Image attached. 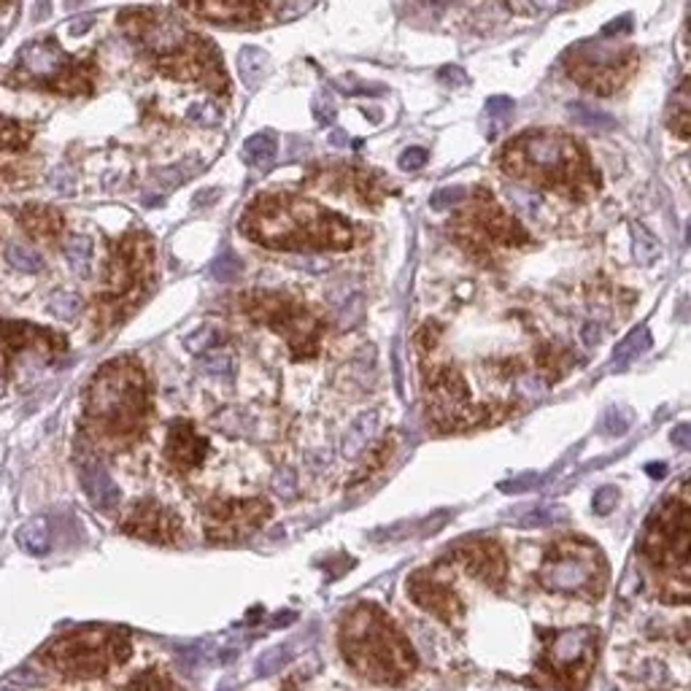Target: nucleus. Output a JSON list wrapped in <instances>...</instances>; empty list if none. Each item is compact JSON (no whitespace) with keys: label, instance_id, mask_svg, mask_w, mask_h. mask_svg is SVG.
Wrapping results in <instances>:
<instances>
[{"label":"nucleus","instance_id":"1","mask_svg":"<svg viewBox=\"0 0 691 691\" xmlns=\"http://www.w3.org/2000/svg\"><path fill=\"white\" fill-rule=\"evenodd\" d=\"M87 435L103 451L119 454L144 440L152 421V392L144 368L119 357L95 373L87 390Z\"/></svg>","mask_w":691,"mask_h":691},{"label":"nucleus","instance_id":"2","mask_svg":"<svg viewBox=\"0 0 691 691\" xmlns=\"http://www.w3.org/2000/svg\"><path fill=\"white\" fill-rule=\"evenodd\" d=\"M241 230L262 246L282 252H343L354 241L341 217L292 195H267L254 202Z\"/></svg>","mask_w":691,"mask_h":691},{"label":"nucleus","instance_id":"3","mask_svg":"<svg viewBox=\"0 0 691 691\" xmlns=\"http://www.w3.org/2000/svg\"><path fill=\"white\" fill-rule=\"evenodd\" d=\"M338 646L357 676L381 687H401L416 670L410 640L375 603H360L346 613L338 629Z\"/></svg>","mask_w":691,"mask_h":691},{"label":"nucleus","instance_id":"4","mask_svg":"<svg viewBox=\"0 0 691 691\" xmlns=\"http://www.w3.org/2000/svg\"><path fill=\"white\" fill-rule=\"evenodd\" d=\"M124 33L139 46L157 59L160 68L171 74L173 79L202 81L211 89L224 92L228 79H224L219 55L211 50L206 39L195 35L193 30L184 28L182 20L165 14V11H122Z\"/></svg>","mask_w":691,"mask_h":691},{"label":"nucleus","instance_id":"5","mask_svg":"<svg viewBox=\"0 0 691 691\" xmlns=\"http://www.w3.org/2000/svg\"><path fill=\"white\" fill-rule=\"evenodd\" d=\"M643 564L651 570L654 586L667 603L689 600V492L667 494L657 514L646 524L637 544Z\"/></svg>","mask_w":691,"mask_h":691},{"label":"nucleus","instance_id":"6","mask_svg":"<svg viewBox=\"0 0 691 691\" xmlns=\"http://www.w3.org/2000/svg\"><path fill=\"white\" fill-rule=\"evenodd\" d=\"M503 168L511 176L568 193H583L589 178H594L592 165L575 141L551 130H529L511 141L503 152Z\"/></svg>","mask_w":691,"mask_h":691},{"label":"nucleus","instance_id":"7","mask_svg":"<svg viewBox=\"0 0 691 691\" xmlns=\"http://www.w3.org/2000/svg\"><path fill=\"white\" fill-rule=\"evenodd\" d=\"M130 637L117 627H81L52 640L39 659L68 681H92L130 657Z\"/></svg>","mask_w":691,"mask_h":691},{"label":"nucleus","instance_id":"8","mask_svg":"<svg viewBox=\"0 0 691 691\" xmlns=\"http://www.w3.org/2000/svg\"><path fill=\"white\" fill-rule=\"evenodd\" d=\"M546 592L578 600H600L607 589V559L589 538H559L548 546L538 570Z\"/></svg>","mask_w":691,"mask_h":691},{"label":"nucleus","instance_id":"9","mask_svg":"<svg viewBox=\"0 0 691 691\" xmlns=\"http://www.w3.org/2000/svg\"><path fill=\"white\" fill-rule=\"evenodd\" d=\"M600 657V633L594 627L544 629L540 633L538 676L551 691H583Z\"/></svg>","mask_w":691,"mask_h":691},{"label":"nucleus","instance_id":"10","mask_svg":"<svg viewBox=\"0 0 691 691\" xmlns=\"http://www.w3.org/2000/svg\"><path fill=\"white\" fill-rule=\"evenodd\" d=\"M152 243L144 235H128L122 243H117L109 267H106V287L98 306L103 327L124 319L139 306L149 287V278H152Z\"/></svg>","mask_w":691,"mask_h":691},{"label":"nucleus","instance_id":"11","mask_svg":"<svg viewBox=\"0 0 691 691\" xmlns=\"http://www.w3.org/2000/svg\"><path fill=\"white\" fill-rule=\"evenodd\" d=\"M243 300L249 317L276 330L289 343L295 360H311L319 354L321 325L300 303L278 292H252Z\"/></svg>","mask_w":691,"mask_h":691},{"label":"nucleus","instance_id":"12","mask_svg":"<svg viewBox=\"0 0 691 691\" xmlns=\"http://www.w3.org/2000/svg\"><path fill=\"white\" fill-rule=\"evenodd\" d=\"M570 76L578 85L589 87L597 95H611L627 81L629 70L635 65V52L624 50V46L613 44H597V41H586L578 44L564 55Z\"/></svg>","mask_w":691,"mask_h":691},{"label":"nucleus","instance_id":"13","mask_svg":"<svg viewBox=\"0 0 691 691\" xmlns=\"http://www.w3.org/2000/svg\"><path fill=\"white\" fill-rule=\"evenodd\" d=\"M425 392L427 408L440 430H468V427L490 421L484 408H473L468 384L454 368H432V373L427 375Z\"/></svg>","mask_w":691,"mask_h":691},{"label":"nucleus","instance_id":"14","mask_svg":"<svg viewBox=\"0 0 691 691\" xmlns=\"http://www.w3.org/2000/svg\"><path fill=\"white\" fill-rule=\"evenodd\" d=\"M20 68L28 79L39 81L41 87L57 89V92H85L92 85L89 63H76L55 44H30L22 50Z\"/></svg>","mask_w":691,"mask_h":691},{"label":"nucleus","instance_id":"15","mask_svg":"<svg viewBox=\"0 0 691 691\" xmlns=\"http://www.w3.org/2000/svg\"><path fill=\"white\" fill-rule=\"evenodd\" d=\"M273 514L265 497L219 500L206 511V538L211 544H235L254 535Z\"/></svg>","mask_w":691,"mask_h":691},{"label":"nucleus","instance_id":"16","mask_svg":"<svg viewBox=\"0 0 691 691\" xmlns=\"http://www.w3.org/2000/svg\"><path fill=\"white\" fill-rule=\"evenodd\" d=\"M122 533L130 538L146 540V544L173 546L184 538V524L168 505L146 497L130 505V511L122 518Z\"/></svg>","mask_w":691,"mask_h":691},{"label":"nucleus","instance_id":"17","mask_svg":"<svg viewBox=\"0 0 691 691\" xmlns=\"http://www.w3.org/2000/svg\"><path fill=\"white\" fill-rule=\"evenodd\" d=\"M408 594L414 597V603L425 607L427 613H432L435 618H440L443 624H449L451 629H460L464 622V605L460 594L449 586V581L435 575V570L425 568L416 570L408 578Z\"/></svg>","mask_w":691,"mask_h":691},{"label":"nucleus","instance_id":"18","mask_svg":"<svg viewBox=\"0 0 691 691\" xmlns=\"http://www.w3.org/2000/svg\"><path fill=\"white\" fill-rule=\"evenodd\" d=\"M451 557H454L457 562L468 570V575H473L475 581L494 589V592H503L505 581H508V559H505L503 546H500L497 540L490 538L462 540L460 546L451 548Z\"/></svg>","mask_w":691,"mask_h":691},{"label":"nucleus","instance_id":"19","mask_svg":"<svg viewBox=\"0 0 691 691\" xmlns=\"http://www.w3.org/2000/svg\"><path fill=\"white\" fill-rule=\"evenodd\" d=\"M65 338L52 330H41V327L28 325V321H0V371H9L11 362L22 351H46V354H57L65 349Z\"/></svg>","mask_w":691,"mask_h":691},{"label":"nucleus","instance_id":"20","mask_svg":"<svg viewBox=\"0 0 691 691\" xmlns=\"http://www.w3.org/2000/svg\"><path fill=\"white\" fill-rule=\"evenodd\" d=\"M208 457V438L187 419L173 421L165 440V460L176 473H195Z\"/></svg>","mask_w":691,"mask_h":691},{"label":"nucleus","instance_id":"21","mask_svg":"<svg viewBox=\"0 0 691 691\" xmlns=\"http://www.w3.org/2000/svg\"><path fill=\"white\" fill-rule=\"evenodd\" d=\"M468 217H473V213H468ZM473 222L490 241L508 243V246L527 243V232L522 230V224H518L514 217H508L503 208L494 206L492 198H481V206H475Z\"/></svg>","mask_w":691,"mask_h":691},{"label":"nucleus","instance_id":"22","mask_svg":"<svg viewBox=\"0 0 691 691\" xmlns=\"http://www.w3.org/2000/svg\"><path fill=\"white\" fill-rule=\"evenodd\" d=\"M79 481H81V490H85L87 494V500L95 505V508L103 511V514H109V511L117 508L122 494H119V486L114 484L109 470H106L98 460H92V457L81 460Z\"/></svg>","mask_w":691,"mask_h":691},{"label":"nucleus","instance_id":"23","mask_svg":"<svg viewBox=\"0 0 691 691\" xmlns=\"http://www.w3.org/2000/svg\"><path fill=\"white\" fill-rule=\"evenodd\" d=\"M182 6L193 9L195 14L208 17V20L238 22L257 17L262 0H182Z\"/></svg>","mask_w":691,"mask_h":691},{"label":"nucleus","instance_id":"24","mask_svg":"<svg viewBox=\"0 0 691 691\" xmlns=\"http://www.w3.org/2000/svg\"><path fill=\"white\" fill-rule=\"evenodd\" d=\"M17 544L30 557H44L52 548V527L46 516L30 518L28 524H22L20 533H17Z\"/></svg>","mask_w":691,"mask_h":691},{"label":"nucleus","instance_id":"25","mask_svg":"<svg viewBox=\"0 0 691 691\" xmlns=\"http://www.w3.org/2000/svg\"><path fill=\"white\" fill-rule=\"evenodd\" d=\"M22 224H25L30 235L41 238V241H50V238H57L63 232V219L55 208H46V206H28L22 211Z\"/></svg>","mask_w":691,"mask_h":691},{"label":"nucleus","instance_id":"26","mask_svg":"<svg viewBox=\"0 0 691 691\" xmlns=\"http://www.w3.org/2000/svg\"><path fill=\"white\" fill-rule=\"evenodd\" d=\"M276 152H278L276 133L262 130V133L252 135V139H246V144H243V163L252 165V168L257 171H265L271 168V163L276 160Z\"/></svg>","mask_w":691,"mask_h":691},{"label":"nucleus","instance_id":"27","mask_svg":"<svg viewBox=\"0 0 691 691\" xmlns=\"http://www.w3.org/2000/svg\"><path fill=\"white\" fill-rule=\"evenodd\" d=\"M238 74H241L243 85H246L249 89L260 87V81L265 79V74H267L265 52L257 50V46H243V50L238 52Z\"/></svg>","mask_w":691,"mask_h":691},{"label":"nucleus","instance_id":"28","mask_svg":"<svg viewBox=\"0 0 691 691\" xmlns=\"http://www.w3.org/2000/svg\"><path fill=\"white\" fill-rule=\"evenodd\" d=\"M89 257H92V243L87 235H74L65 241V260L76 276H89Z\"/></svg>","mask_w":691,"mask_h":691},{"label":"nucleus","instance_id":"29","mask_svg":"<svg viewBox=\"0 0 691 691\" xmlns=\"http://www.w3.org/2000/svg\"><path fill=\"white\" fill-rule=\"evenodd\" d=\"M28 141H30V133L22 128V124L0 117V165H3V160H9L14 152L25 149Z\"/></svg>","mask_w":691,"mask_h":691},{"label":"nucleus","instance_id":"30","mask_svg":"<svg viewBox=\"0 0 691 691\" xmlns=\"http://www.w3.org/2000/svg\"><path fill=\"white\" fill-rule=\"evenodd\" d=\"M6 262L20 273H41V267H44L41 254L33 252L28 243H20V241H11L9 246H6Z\"/></svg>","mask_w":691,"mask_h":691},{"label":"nucleus","instance_id":"31","mask_svg":"<svg viewBox=\"0 0 691 691\" xmlns=\"http://www.w3.org/2000/svg\"><path fill=\"white\" fill-rule=\"evenodd\" d=\"M568 111H570V119L586 130H613L616 128V119H613L611 114H605V111L592 109V106H586V103H570Z\"/></svg>","mask_w":691,"mask_h":691},{"label":"nucleus","instance_id":"32","mask_svg":"<svg viewBox=\"0 0 691 691\" xmlns=\"http://www.w3.org/2000/svg\"><path fill=\"white\" fill-rule=\"evenodd\" d=\"M119 691H184V689L178 687L171 676H165V672L146 670L141 672V676H135L128 687H122Z\"/></svg>","mask_w":691,"mask_h":691},{"label":"nucleus","instance_id":"33","mask_svg":"<svg viewBox=\"0 0 691 691\" xmlns=\"http://www.w3.org/2000/svg\"><path fill=\"white\" fill-rule=\"evenodd\" d=\"M689 81H681L676 98H672V111H670V128L676 130L681 139H689Z\"/></svg>","mask_w":691,"mask_h":691},{"label":"nucleus","instance_id":"34","mask_svg":"<svg viewBox=\"0 0 691 691\" xmlns=\"http://www.w3.org/2000/svg\"><path fill=\"white\" fill-rule=\"evenodd\" d=\"M81 308H85V303L74 292H55L50 297V314L59 321H74L81 314Z\"/></svg>","mask_w":691,"mask_h":691},{"label":"nucleus","instance_id":"35","mask_svg":"<svg viewBox=\"0 0 691 691\" xmlns=\"http://www.w3.org/2000/svg\"><path fill=\"white\" fill-rule=\"evenodd\" d=\"M648 346H651V336H648V330L640 327V330H635L633 336H629L627 341H622V346L616 349V365H629V362L637 360Z\"/></svg>","mask_w":691,"mask_h":691},{"label":"nucleus","instance_id":"36","mask_svg":"<svg viewBox=\"0 0 691 691\" xmlns=\"http://www.w3.org/2000/svg\"><path fill=\"white\" fill-rule=\"evenodd\" d=\"M633 252H635V260L637 262H643V265H646V262H654L659 257V243H657V238L651 235V232L648 230H643L640 224H633Z\"/></svg>","mask_w":691,"mask_h":691},{"label":"nucleus","instance_id":"37","mask_svg":"<svg viewBox=\"0 0 691 691\" xmlns=\"http://www.w3.org/2000/svg\"><path fill=\"white\" fill-rule=\"evenodd\" d=\"M511 117H514V100L511 98H492L490 103H486V119H490L492 130H503L508 128Z\"/></svg>","mask_w":691,"mask_h":691},{"label":"nucleus","instance_id":"38","mask_svg":"<svg viewBox=\"0 0 691 691\" xmlns=\"http://www.w3.org/2000/svg\"><path fill=\"white\" fill-rule=\"evenodd\" d=\"M241 271H243L241 260H238L235 254H230V252L222 254V257H217V262L211 265L213 278H217V282H222V284L235 282V278L241 276Z\"/></svg>","mask_w":691,"mask_h":691},{"label":"nucleus","instance_id":"39","mask_svg":"<svg viewBox=\"0 0 691 691\" xmlns=\"http://www.w3.org/2000/svg\"><path fill=\"white\" fill-rule=\"evenodd\" d=\"M189 119H195V124H200V128H217L222 122V111H219L217 103L202 100V103H195L189 109Z\"/></svg>","mask_w":691,"mask_h":691},{"label":"nucleus","instance_id":"40","mask_svg":"<svg viewBox=\"0 0 691 691\" xmlns=\"http://www.w3.org/2000/svg\"><path fill=\"white\" fill-rule=\"evenodd\" d=\"M508 198L518 208V213H524V217H533V213L540 211V198L535 193H529V189L511 187Z\"/></svg>","mask_w":691,"mask_h":691},{"label":"nucleus","instance_id":"41","mask_svg":"<svg viewBox=\"0 0 691 691\" xmlns=\"http://www.w3.org/2000/svg\"><path fill=\"white\" fill-rule=\"evenodd\" d=\"M464 200V189L462 187H446L440 189V193L432 195L430 206L435 208V211H446V208H454L457 202Z\"/></svg>","mask_w":691,"mask_h":691},{"label":"nucleus","instance_id":"42","mask_svg":"<svg viewBox=\"0 0 691 691\" xmlns=\"http://www.w3.org/2000/svg\"><path fill=\"white\" fill-rule=\"evenodd\" d=\"M217 330L213 327H202V330L195 332V336L187 338V349L195 351V354H202V351H208L211 346H217Z\"/></svg>","mask_w":691,"mask_h":691},{"label":"nucleus","instance_id":"43","mask_svg":"<svg viewBox=\"0 0 691 691\" xmlns=\"http://www.w3.org/2000/svg\"><path fill=\"white\" fill-rule=\"evenodd\" d=\"M202 371L230 375L232 373V360L228 354H222V351H211L208 357H202Z\"/></svg>","mask_w":691,"mask_h":691},{"label":"nucleus","instance_id":"44","mask_svg":"<svg viewBox=\"0 0 691 691\" xmlns=\"http://www.w3.org/2000/svg\"><path fill=\"white\" fill-rule=\"evenodd\" d=\"M427 165V152L421 146H410L401 154V168L403 171H419Z\"/></svg>","mask_w":691,"mask_h":691},{"label":"nucleus","instance_id":"45","mask_svg":"<svg viewBox=\"0 0 691 691\" xmlns=\"http://www.w3.org/2000/svg\"><path fill=\"white\" fill-rule=\"evenodd\" d=\"M440 81H446V85L464 87L468 85V74H464L460 65H446V68L440 70Z\"/></svg>","mask_w":691,"mask_h":691},{"label":"nucleus","instance_id":"46","mask_svg":"<svg viewBox=\"0 0 691 691\" xmlns=\"http://www.w3.org/2000/svg\"><path fill=\"white\" fill-rule=\"evenodd\" d=\"M52 184H55V189H59V193L65 195H74L76 189V182H74V173L70 171H55V176H52Z\"/></svg>","mask_w":691,"mask_h":691},{"label":"nucleus","instance_id":"47","mask_svg":"<svg viewBox=\"0 0 691 691\" xmlns=\"http://www.w3.org/2000/svg\"><path fill=\"white\" fill-rule=\"evenodd\" d=\"M314 114H317L319 124H332V122H336V109H332L330 100H325V103H321V98L314 100Z\"/></svg>","mask_w":691,"mask_h":691},{"label":"nucleus","instance_id":"48","mask_svg":"<svg viewBox=\"0 0 691 691\" xmlns=\"http://www.w3.org/2000/svg\"><path fill=\"white\" fill-rule=\"evenodd\" d=\"M629 28H633V17H618V20H613L611 25L603 28V35L605 39H613V35L618 33H627Z\"/></svg>","mask_w":691,"mask_h":691},{"label":"nucleus","instance_id":"49","mask_svg":"<svg viewBox=\"0 0 691 691\" xmlns=\"http://www.w3.org/2000/svg\"><path fill=\"white\" fill-rule=\"evenodd\" d=\"M564 0H524V6H527L529 11H533V14H546V11H553V9H559V6H562Z\"/></svg>","mask_w":691,"mask_h":691},{"label":"nucleus","instance_id":"50","mask_svg":"<svg viewBox=\"0 0 691 691\" xmlns=\"http://www.w3.org/2000/svg\"><path fill=\"white\" fill-rule=\"evenodd\" d=\"M287 3L292 6V9H287V11H282V20H295V17H300L303 11L308 9V0H287Z\"/></svg>","mask_w":691,"mask_h":691},{"label":"nucleus","instance_id":"51","mask_svg":"<svg viewBox=\"0 0 691 691\" xmlns=\"http://www.w3.org/2000/svg\"><path fill=\"white\" fill-rule=\"evenodd\" d=\"M92 17H79V20H74V25L68 28L70 35H85L89 28H92Z\"/></svg>","mask_w":691,"mask_h":691},{"label":"nucleus","instance_id":"52","mask_svg":"<svg viewBox=\"0 0 691 691\" xmlns=\"http://www.w3.org/2000/svg\"><path fill=\"white\" fill-rule=\"evenodd\" d=\"M581 338H583V343H586V346H594V343L600 341V327L597 325H586V327H583Z\"/></svg>","mask_w":691,"mask_h":691},{"label":"nucleus","instance_id":"53","mask_svg":"<svg viewBox=\"0 0 691 691\" xmlns=\"http://www.w3.org/2000/svg\"><path fill=\"white\" fill-rule=\"evenodd\" d=\"M687 435H689V427H678V430L672 432V438H676V443H678V446H689Z\"/></svg>","mask_w":691,"mask_h":691},{"label":"nucleus","instance_id":"54","mask_svg":"<svg viewBox=\"0 0 691 691\" xmlns=\"http://www.w3.org/2000/svg\"><path fill=\"white\" fill-rule=\"evenodd\" d=\"M330 141H332V144H336V146H346V135L338 133V130L330 135Z\"/></svg>","mask_w":691,"mask_h":691},{"label":"nucleus","instance_id":"55","mask_svg":"<svg viewBox=\"0 0 691 691\" xmlns=\"http://www.w3.org/2000/svg\"><path fill=\"white\" fill-rule=\"evenodd\" d=\"M0 691H20V689H17V687H14V683L3 681V683H0Z\"/></svg>","mask_w":691,"mask_h":691},{"label":"nucleus","instance_id":"56","mask_svg":"<svg viewBox=\"0 0 691 691\" xmlns=\"http://www.w3.org/2000/svg\"><path fill=\"white\" fill-rule=\"evenodd\" d=\"M0 397H3V379H0Z\"/></svg>","mask_w":691,"mask_h":691},{"label":"nucleus","instance_id":"57","mask_svg":"<svg viewBox=\"0 0 691 691\" xmlns=\"http://www.w3.org/2000/svg\"><path fill=\"white\" fill-rule=\"evenodd\" d=\"M425 3H443V0H425Z\"/></svg>","mask_w":691,"mask_h":691}]
</instances>
